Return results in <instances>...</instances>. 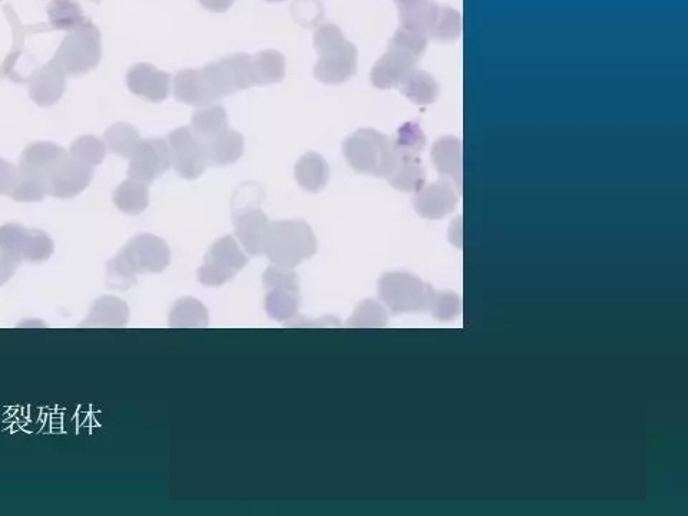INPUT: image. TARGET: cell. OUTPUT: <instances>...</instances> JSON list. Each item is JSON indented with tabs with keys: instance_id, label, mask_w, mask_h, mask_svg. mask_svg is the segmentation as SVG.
<instances>
[{
	"instance_id": "1",
	"label": "cell",
	"mask_w": 688,
	"mask_h": 516,
	"mask_svg": "<svg viewBox=\"0 0 688 516\" xmlns=\"http://www.w3.org/2000/svg\"><path fill=\"white\" fill-rule=\"evenodd\" d=\"M170 263V247L162 238L140 234L108 261V284L114 289H129L140 274L162 273Z\"/></svg>"
},
{
	"instance_id": "2",
	"label": "cell",
	"mask_w": 688,
	"mask_h": 516,
	"mask_svg": "<svg viewBox=\"0 0 688 516\" xmlns=\"http://www.w3.org/2000/svg\"><path fill=\"white\" fill-rule=\"evenodd\" d=\"M316 253V236L306 221H273L267 226L263 237V254L273 266L293 270Z\"/></svg>"
},
{
	"instance_id": "3",
	"label": "cell",
	"mask_w": 688,
	"mask_h": 516,
	"mask_svg": "<svg viewBox=\"0 0 688 516\" xmlns=\"http://www.w3.org/2000/svg\"><path fill=\"white\" fill-rule=\"evenodd\" d=\"M314 48L319 52V61L314 66L317 81L340 85L355 76L357 48L344 38L339 26L333 23L320 26L314 33Z\"/></svg>"
},
{
	"instance_id": "4",
	"label": "cell",
	"mask_w": 688,
	"mask_h": 516,
	"mask_svg": "<svg viewBox=\"0 0 688 516\" xmlns=\"http://www.w3.org/2000/svg\"><path fill=\"white\" fill-rule=\"evenodd\" d=\"M343 155L356 172L387 178L396 164L393 142L376 129L363 128L343 142Z\"/></svg>"
},
{
	"instance_id": "5",
	"label": "cell",
	"mask_w": 688,
	"mask_h": 516,
	"mask_svg": "<svg viewBox=\"0 0 688 516\" xmlns=\"http://www.w3.org/2000/svg\"><path fill=\"white\" fill-rule=\"evenodd\" d=\"M201 78L211 104L254 86L253 64L247 54H233L205 65Z\"/></svg>"
},
{
	"instance_id": "6",
	"label": "cell",
	"mask_w": 688,
	"mask_h": 516,
	"mask_svg": "<svg viewBox=\"0 0 688 516\" xmlns=\"http://www.w3.org/2000/svg\"><path fill=\"white\" fill-rule=\"evenodd\" d=\"M101 58V32L89 21L69 32L55 55L65 74L72 76L88 74L97 68Z\"/></svg>"
},
{
	"instance_id": "7",
	"label": "cell",
	"mask_w": 688,
	"mask_h": 516,
	"mask_svg": "<svg viewBox=\"0 0 688 516\" xmlns=\"http://www.w3.org/2000/svg\"><path fill=\"white\" fill-rule=\"evenodd\" d=\"M429 284L406 271L386 273L379 280V296L393 314L426 312Z\"/></svg>"
},
{
	"instance_id": "8",
	"label": "cell",
	"mask_w": 688,
	"mask_h": 516,
	"mask_svg": "<svg viewBox=\"0 0 688 516\" xmlns=\"http://www.w3.org/2000/svg\"><path fill=\"white\" fill-rule=\"evenodd\" d=\"M266 312L276 322H290L299 313L301 296L299 277L290 269L270 266L263 276Z\"/></svg>"
},
{
	"instance_id": "9",
	"label": "cell",
	"mask_w": 688,
	"mask_h": 516,
	"mask_svg": "<svg viewBox=\"0 0 688 516\" xmlns=\"http://www.w3.org/2000/svg\"><path fill=\"white\" fill-rule=\"evenodd\" d=\"M0 251L15 258L18 263L28 261L39 264L52 257L55 244L45 231L11 223L0 227Z\"/></svg>"
},
{
	"instance_id": "10",
	"label": "cell",
	"mask_w": 688,
	"mask_h": 516,
	"mask_svg": "<svg viewBox=\"0 0 688 516\" xmlns=\"http://www.w3.org/2000/svg\"><path fill=\"white\" fill-rule=\"evenodd\" d=\"M247 264L248 258L238 247L236 238L226 236L215 241L205 254L204 264L198 269V280L207 287L223 286Z\"/></svg>"
},
{
	"instance_id": "11",
	"label": "cell",
	"mask_w": 688,
	"mask_h": 516,
	"mask_svg": "<svg viewBox=\"0 0 688 516\" xmlns=\"http://www.w3.org/2000/svg\"><path fill=\"white\" fill-rule=\"evenodd\" d=\"M171 165L184 180H195L203 175L208 165L204 142L191 127L174 129L168 135Z\"/></svg>"
},
{
	"instance_id": "12",
	"label": "cell",
	"mask_w": 688,
	"mask_h": 516,
	"mask_svg": "<svg viewBox=\"0 0 688 516\" xmlns=\"http://www.w3.org/2000/svg\"><path fill=\"white\" fill-rule=\"evenodd\" d=\"M171 157L167 140H141L129 158L128 178L150 185L170 170Z\"/></svg>"
},
{
	"instance_id": "13",
	"label": "cell",
	"mask_w": 688,
	"mask_h": 516,
	"mask_svg": "<svg viewBox=\"0 0 688 516\" xmlns=\"http://www.w3.org/2000/svg\"><path fill=\"white\" fill-rule=\"evenodd\" d=\"M127 85L137 97L160 104L170 97L171 75L151 64H135L128 69Z\"/></svg>"
},
{
	"instance_id": "14",
	"label": "cell",
	"mask_w": 688,
	"mask_h": 516,
	"mask_svg": "<svg viewBox=\"0 0 688 516\" xmlns=\"http://www.w3.org/2000/svg\"><path fill=\"white\" fill-rule=\"evenodd\" d=\"M419 58L398 48H389L373 66L370 81L379 89L398 88L418 69Z\"/></svg>"
},
{
	"instance_id": "15",
	"label": "cell",
	"mask_w": 688,
	"mask_h": 516,
	"mask_svg": "<svg viewBox=\"0 0 688 516\" xmlns=\"http://www.w3.org/2000/svg\"><path fill=\"white\" fill-rule=\"evenodd\" d=\"M452 184L448 178H442L438 183L425 185L413 198L416 213L428 220H441L451 214L458 204V195Z\"/></svg>"
},
{
	"instance_id": "16",
	"label": "cell",
	"mask_w": 688,
	"mask_h": 516,
	"mask_svg": "<svg viewBox=\"0 0 688 516\" xmlns=\"http://www.w3.org/2000/svg\"><path fill=\"white\" fill-rule=\"evenodd\" d=\"M92 178H94V168L86 167L81 162L72 160L68 155V158L56 167L49 178L51 195L59 200L78 197L91 184Z\"/></svg>"
},
{
	"instance_id": "17",
	"label": "cell",
	"mask_w": 688,
	"mask_h": 516,
	"mask_svg": "<svg viewBox=\"0 0 688 516\" xmlns=\"http://www.w3.org/2000/svg\"><path fill=\"white\" fill-rule=\"evenodd\" d=\"M65 88L66 74L55 58L29 79V97L39 107H54L64 97Z\"/></svg>"
},
{
	"instance_id": "18",
	"label": "cell",
	"mask_w": 688,
	"mask_h": 516,
	"mask_svg": "<svg viewBox=\"0 0 688 516\" xmlns=\"http://www.w3.org/2000/svg\"><path fill=\"white\" fill-rule=\"evenodd\" d=\"M269 218L261 208L247 207L234 213V227L238 241L251 257L263 254V237Z\"/></svg>"
},
{
	"instance_id": "19",
	"label": "cell",
	"mask_w": 688,
	"mask_h": 516,
	"mask_svg": "<svg viewBox=\"0 0 688 516\" xmlns=\"http://www.w3.org/2000/svg\"><path fill=\"white\" fill-rule=\"evenodd\" d=\"M69 152L55 142L38 141L23 150L19 170L51 178L52 172L68 158Z\"/></svg>"
},
{
	"instance_id": "20",
	"label": "cell",
	"mask_w": 688,
	"mask_h": 516,
	"mask_svg": "<svg viewBox=\"0 0 688 516\" xmlns=\"http://www.w3.org/2000/svg\"><path fill=\"white\" fill-rule=\"evenodd\" d=\"M430 157L439 174L462 191V142L455 137H443L433 145Z\"/></svg>"
},
{
	"instance_id": "21",
	"label": "cell",
	"mask_w": 688,
	"mask_h": 516,
	"mask_svg": "<svg viewBox=\"0 0 688 516\" xmlns=\"http://www.w3.org/2000/svg\"><path fill=\"white\" fill-rule=\"evenodd\" d=\"M203 142L211 167H227L243 157L244 137L230 127Z\"/></svg>"
},
{
	"instance_id": "22",
	"label": "cell",
	"mask_w": 688,
	"mask_h": 516,
	"mask_svg": "<svg viewBox=\"0 0 688 516\" xmlns=\"http://www.w3.org/2000/svg\"><path fill=\"white\" fill-rule=\"evenodd\" d=\"M386 180L402 193L416 194L425 187L426 171L416 155L396 154L395 168Z\"/></svg>"
},
{
	"instance_id": "23",
	"label": "cell",
	"mask_w": 688,
	"mask_h": 516,
	"mask_svg": "<svg viewBox=\"0 0 688 516\" xmlns=\"http://www.w3.org/2000/svg\"><path fill=\"white\" fill-rule=\"evenodd\" d=\"M294 177L303 190L313 194L320 193L330 180L329 164L317 152H307L296 162Z\"/></svg>"
},
{
	"instance_id": "24",
	"label": "cell",
	"mask_w": 688,
	"mask_h": 516,
	"mask_svg": "<svg viewBox=\"0 0 688 516\" xmlns=\"http://www.w3.org/2000/svg\"><path fill=\"white\" fill-rule=\"evenodd\" d=\"M129 309L125 301L117 297H101L95 301L84 327H124L128 323Z\"/></svg>"
},
{
	"instance_id": "25",
	"label": "cell",
	"mask_w": 688,
	"mask_h": 516,
	"mask_svg": "<svg viewBox=\"0 0 688 516\" xmlns=\"http://www.w3.org/2000/svg\"><path fill=\"white\" fill-rule=\"evenodd\" d=\"M174 97L191 107H208L213 105L205 92L200 69H184L174 76Z\"/></svg>"
},
{
	"instance_id": "26",
	"label": "cell",
	"mask_w": 688,
	"mask_h": 516,
	"mask_svg": "<svg viewBox=\"0 0 688 516\" xmlns=\"http://www.w3.org/2000/svg\"><path fill=\"white\" fill-rule=\"evenodd\" d=\"M254 86L280 84L286 78V58L279 51L267 49L251 56Z\"/></svg>"
},
{
	"instance_id": "27",
	"label": "cell",
	"mask_w": 688,
	"mask_h": 516,
	"mask_svg": "<svg viewBox=\"0 0 688 516\" xmlns=\"http://www.w3.org/2000/svg\"><path fill=\"white\" fill-rule=\"evenodd\" d=\"M112 200H114L115 207L122 213L140 215L150 205V191H148L147 184L134 180V178H128L124 183L118 185Z\"/></svg>"
},
{
	"instance_id": "28",
	"label": "cell",
	"mask_w": 688,
	"mask_h": 516,
	"mask_svg": "<svg viewBox=\"0 0 688 516\" xmlns=\"http://www.w3.org/2000/svg\"><path fill=\"white\" fill-rule=\"evenodd\" d=\"M228 125L227 111L221 105H208L194 112L191 129L201 141L210 140L223 132Z\"/></svg>"
},
{
	"instance_id": "29",
	"label": "cell",
	"mask_w": 688,
	"mask_h": 516,
	"mask_svg": "<svg viewBox=\"0 0 688 516\" xmlns=\"http://www.w3.org/2000/svg\"><path fill=\"white\" fill-rule=\"evenodd\" d=\"M402 94L416 105H432L439 95V85L428 72L415 69L400 85Z\"/></svg>"
},
{
	"instance_id": "30",
	"label": "cell",
	"mask_w": 688,
	"mask_h": 516,
	"mask_svg": "<svg viewBox=\"0 0 688 516\" xmlns=\"http://www.w3.org/2000/svg\"><path fill=\"white\" fill-rule=\"evenodd\" d=\"M141 137L137 129L128 122H115L105 132L104 142L107 150L121 158H131L135 148L140 144Z\"/></svg>"
},
{
	"instance_id": "31",
	"label": "cell",
	"mask_w": 688,
	"mask_h": 516,
	"mask_svg": "<svg viewBox=\"0 0 688 516\" xmlns=\"http://www.w3.org/2000/svg\"><path fill=\"white\" fill-rule=\"evenodd\" d=\"M18 181L9 197L19 203H39L46 195H51L49 178L18 168Z\"/></svg>"
},
{
	"instance_id": "32",
	"label": "cell",
	"mask_w": 688,
	"mask_h": 516,
	"mask_svg": "<svg viewBox=\"0 0 688 516\" xmlns=\"http://www.w3.org/2000/svg\"><path fill=\"white\" fill-rule=\"evenodd\" d=\"M48 18L59 31L71 32L86 22L84 9L76 0H52L48 6Z\"/></svg>"
},
{
	"instance_id": "33",
	"label": "cell",
	"mask_w": 688,
	"mask_h": 516,
	"mask_svg": "<svg viewBox=\"0 0 688 516\" xmlns=\"http://www.w3.org/2000/svg\"><path fill=\"white\" fill-rule=\"evenodd\" d=\"M208 316L204 304L195 299H181L172 306L170 326L172 327H207Z\"/></svg>"
},
{
	"instance_id": "34",
	"label": "cell",
	"mask_w": 688,
	"mask_h": 516,
	"mask_svg": "<svg viewBox=\"0 0 688 516\" xmlns=\"http://www.w3.org/2000/svg\"><path fill=\"white\" fill-rule=\"evenodd\" d=\"M462 33V18L455 9L449 6H439L435 18L429 28V38L441 42H451L458 39Z\"/></svg>"
},
{
	"instance_id": "35",
	"label": "cell",
	"mask_w": 688,
	"mask_h": 516,
	"mask_svg": "<svg viewBox=\"0 0 688 516\" xmlns=\"http://www.w3.org/2000/svg\"><path fill=\"white\" fill-rule=\"evenodd\" d=\"M107 145L95 135H82L72 142L69 157L86 167L95 168L107 157Z\"/></svg>"
},
{
	"instance_id": "36",
	"label": "cell",
	"mask_w": 688,
	"mask_h": 516,
	"mask_svg": "<svg viewBox=\"0 0 688 516\" xmlns=\"http://www.w3.org/2000/svg\"><path fill=\"white\" fill-rule=\"evenodd\" d=\"M393 148L398 155H416L419 157L426 145V137L418 122H406L393 138Z\"/></svg>"
},
{
	"instance_id": "37",
	"label": "cell",
	"mask_w": 688,
	"mask_h": 516,
	"mask_svg": "<svg viewBox=\"0 0 688 516\" xmlns=\"http://www.w3.org/2000/svg\"><path fill=\"white\" fill-rule=\"evenodd\" d=\"M461 297L452 291L430 290L428 310L435 319L441 322L455 319L461 313Z\"/></svg>"
},
{
	"instance_id": "38",
	"label": "cell",
	"mask_w": 688,
	"mask_h": 516,
	"mask_svg": "<svg viewBox=\"0 0 688 516\" xmlns=\"http://www.w3.org/2000/svg\"><path fill=\"white\" fill-rule=\"evenodd\" d=\"M428 33L400 26L389 43V48H398L420 59L428 48Z\"/></svg>"
},
{
	"instance_id": "39",
	"label": "cell",
	"mask_w": 688,
	"mask_h": 516,
	"mask_svg": "<svg viewBox=\"0 0 688 516\" xmlns=\"http://www.w3.org/2000/svg\"><path fill=\"white\" fill-rule=\"evenodd\" d=\"M387 323V313L377 301L366 300L359 304L355 314L349 319L350 327H383Z\"/></svg>"
},
{
	"instance_id": "40",
	"label": "cell",
	"mask_w": 688,
	"mask_h": 516,
	"mask_svg": "<svg viewBox=\"0 0 688 516\" xmlns=\"http://www.w3.org/2000/svg\"><path fill=\"white\" fill-rule=\"evenodd\" d=\"M18 167L0 158V195H11L18 181Z\"/></svg>"
},
{
	"instance_id": "41",
	"label": "cell",
	"mask_w": 688,
	"mask_h": 516,
	"mask_svg": "<svg viewBox=\"0 0 688 516\" xmlns=\"http://www.w3.org/2000/svg\"><path fill=\"white\" fill-rule=\"evenodd\" d=\"M18 266L19 263L15 258L0 251V286H3V284L8 283V281L12 279Z\"/></svg>"
},
{
	"instance_id": "42",
	"label": "cell",
	"mask_w": 688,
	"mask_h": 516,
	"mask_svg": "<svg viewBox=\"0 0 688 516\" xmlns=\"http://www.w3.org/2000/svg\"><path fill=\"white\" fill-rule=\"evenodd\" d=\"M198 2H200V5L203 6L204 9H207V11L223 13L227 12L228 9L234 5L236 0H198Z\"/></svg>"
},
{
	"instance_id": "43",
	"label": "cell",
	"mask_w": 688,
	"mask_h": 516,
	"mask_svg": "<svg viewBox=\"0 0 688 516\" xmlns=\"http://www.w3.org/2000/svg\"><path fill=\"white\" fill-rule=\"evenodd\" d=\"M396 5L399 6V11L400 9H406L410 8V6H415L418 5V3L423 2V0H395Z\"/></svg>"
},
{
	"instance_id": "44",
	"label": "cell",
	"mask_w": 688,
	"mask_h": 516,
	"mask_svg": "<svg viewBox=\"0 0 688 516\" xmlns=\"http://www.w3.org/2000/svg\"><path fill=\"white\" fill-rule=\"evenodd\" d=\"M266 2L277 3V2H283V0H266Z\"/></svg>"
}]
</instances>
